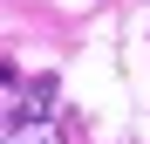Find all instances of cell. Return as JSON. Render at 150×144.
I'll return each mask as SVG.
<instances>
[{
	"label": "cell",
	"mask_w": 150,
	"mask_h": 144,
	"mask_svg": "<svg viewBox=\"0 0 150 144\" xmlns=\"http://www.w3.org/2000/svg\"><path fill=\"white\" fill-rule=\"evenodd\" d=\"M14 144H62V124H55V117H34V124L14 130Z\"/></svg>",
	"instance_id": "1"
}]
</instances>
